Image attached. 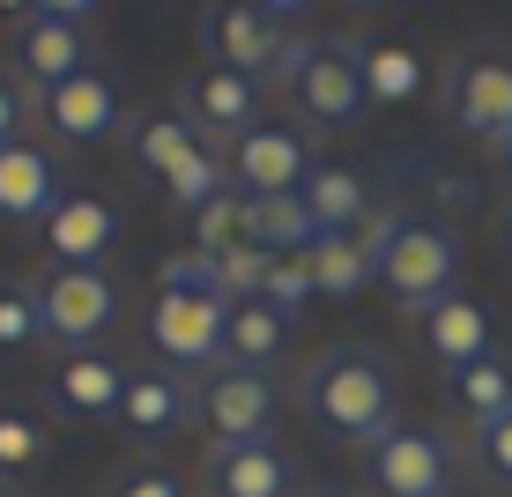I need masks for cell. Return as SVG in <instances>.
<instances>
[{"label":"cell","mask_w":512,"mask_h":497,"mask_svg":"<svg viewBox=\"0 0 512 497\" xmlns=\"http://www.w3.org/2000/svg\"><path fill=\"white\" fill-rule=\"evenodd\" d=\"M193 401H201V431L216 438V446H260V438L275 431V408H282V386L268 371H245V364H216L201 386H193Z\"/></svg>","instance_id":"10"},{"label":"cell","mask_w":512,"mask_h":497,"mask_svg":"<svg viewBox=\"0 0 512 497\" xmlns=\"http://www.w3.org/2000/svg\"><path fill=\"white\" fill-rule=\"evenodd\" d=\"M231 245H245V193H216V201L193 216V253L223 260Z\"/></svg>","instance_id":"29"},{"label":"cell","mask_w":512,"mask_h":497,"mask_svg":"<svg viewBox=\"0 0 512 497\" xmlns=\"http://www.w3.org/2000/svg\"><path fill=\"white\" fill-rule=\"evenodd\" d=\"M0 497H23V490H15V483H0Z\"/></svg>","instance_id":"38"},{"label":"cell","mask_w":512,"mask_h":497,"mask_svg":"<svg viewBox=\"0 0 512 497\" xmlns=\"http://www.w3.org/2000/svg\"><path fill=\"white\" fill-rule=\"evenodd\" d=\"M268 268H275V253H260V245H231V253L216 260V282H223V297H260Z\"/></svg>","instance_id":"31"},{"label":"cell","mask_w":512,"mask_h":497,"mask_svg":"<svg viewBox=\"0 0 512 497\" xmlns=\"http://www.w3.org/2000/svg\"><path fill=\"white\" fill-rule=\"evenodd\" d=\"M290 327L268 297H231V319H223V364H245V371H268L282 349H290Z\"/></svg>","instance_id":"22"},{"label":"cell","mask_w":512,"mask_h":497,"mask_svg":"<svg viewBox=\"0 0 512 497\" xmlns=\"http://www.w3.org/2000/svg\"><path fill=\"white\" fill-rule=\"evenodd\" d=\"M156 282H164V290H216L223 297V282H216V260L208 253H164V268H156Z\"/></svg>","instance_id":"33"},{"label":"cell","mask_w":512,"mask_h":497,"mask_svg":"<svg viewBox=\"0 0 512 497\" xmlns=\"http://www.w3.org/2000/svg\"><path fill=\"white\" fill-rule=\"evenodd\" d=\"M60 164H52V149H30V141H15V149H0V223L30 230L52 216V201H60Z\"/></svg>","instance_id":"19"},{"label":"cell","mask_w":512,"mask_h":497,"mask_svg":"<svg viewBox=\"0 0 512 497\" xmlns=\"http://www.w3.org/2000/svg\"><path fill=\"white\" fill-rule=\"evenodd\" d=\"M104 497H186V483L171 468H156V460H134V468L112 475V490H104Z\"/></svg>","instance_id":"32"},{"label":"cell","mask_w":512,"mask_h":497,"mask_svg":"<svg viewBox=\"0 0 512 497\" xmlns=\"http://www.w3.org/2000/svg\"><path fill=\"white\" fill-rule=\"evenodd\" d=\"M438 97H446V119L475 141H490V149H505L512 141V45H461L446 60V82H438Z\"/></svg>","instance_id":"7"},{"label":"cell","mask_w":512,"mask_h":497,"mask_svg":"<svg viewBox=\"0 0 512 497\" xmlns=\"http://www.w3.org/2000/svg\"><path fill=\"white\" fill-rule=\"evenodd\" d=\"M297 401H305V416L320 423L327 438H342V446H372V438H386L401 423V379H394V364H386V349H372V342H334L327 357L305 371Z\"/></svg>","instance_id":"1"},{"label":"cell","mask_w":512,"mask_h":497,"mask_svg":"<svg viewBox=\"0 0 512 497\" xmlns=\"http://www.w3.org/2000/svg\"><path fill=\"white\" fill-rule=\"evenodd\" d=\"M446 401L468 416V431H483V423L512 416V357H498V349H490V357L446 371Z\"/></svg>","instance_id":"25"},{"label":"cell","mask_w":512,"mask_h":497,"mask_svg":"<svg viewBox=\"0 0 512 497\" xmlns=\"http://www.w3.org/2000/svg\"><path fill=\"white\" fill-rule=\"evenodd\" d=\"M290 23L297 15L282 0H231V8H201V60L231 67L245 82H275L282 52H290Z\"/></svg>","instance_id":"6"},{"label":"cell","mask_w":512,"mask_h":497,"mask_svg":"<svg viewBox=\"0 0 512 497\" xmlns=\"http://www.w3.org/2000/svg\"><path fill=\"white\" fill-rule=\"evenodd\" d=\"M297 201L312 208L320 238H327V230H364V223L379 216V208H372V186H364V171H349V164H327V156H320V171H312V179L297 186Z\"/></svg>","instance_id":"24"},{"label":"cell","mask_w":512,"mask_h":497,"mask_svg":"<svg viewBox=\"0 0 512 497\" xmlns=\"http://www.w3.org/2000/svg\"><path fill=\"white\" fill-rule=\"evenodd\" d=\"M119 245V208L90 186H67L45 216V268H104Z\"/></svg>","instance_id":"13"},{"label":"cell","mask_w":512,"mask_h":497,"mask_svg":"<svg viewBox=\"0 0 512 497\" xmlns=\"http://www.w3.org/2000/svg\"><path fill=\"white\" fill-rule=\"evenodd\" d=\"M312 497H349V490H312Z\"/></svg>","instance_id":"39"},{"label":"cell","mask_w":512,"mask_h":497,"mask_svg":"<svg viewBox=\"0 0 512 497\" xmlns=\"http://www.w3.org/2000/svg\"><path fill=\"white\" fill-rule=\"evenodd\" d=\"M461 453L431 423H394L386 438L364 446V490L372 497H453Z\"/></svg>","instance_id":"8"},{"label":"cell","mask_w":512,"mask_h":497,"mask_svg":"<svg viewBox=\"0 0 512 497\" xmlns=\"http://www.w3.org/2000/svg\"><path fill=\"white\" fill-rule=\"evenodd\" d=\"M260 297H268V305H275L282 319H297V312H305L312 297H320V282H312V268H305V253L275 260V268H268V282H260Z\"/></svg>","instance_id":"30"},{"label":"cell","mask_w":512,"mask_h":497,"mask_svg":"<svg viewBox=\"0 0 512 497\" xmlns=\"http://www.w3.org/2000/svg\"><path fill=\"white\" fill-rule=\"evenodd\" d=\"M231 179L245 193H297L320 171V141H312V127H297V119H260L245 141H231Z\"/></svg>","instance_id":"12"},{"label":"cell","mask_w":512,"mask_h":497,"mask_svg":"<svg viewBox=\"0 0 512 497\" xmlns=\"http://www.w3.org/2000/svg\"><path fill=\"white\" fill-rule=\"evenodd\" d=\"M379 223H386V208L364 230H327V238L305 253L320 297H357V290H372V282H379Z\"/></svg>","instance_id":"20"},{"label":"cell","mask_w":512,"mask_h":497,"mask_svg":"<svg viewBox=\"0 0 512 497\" xmlns=\"http://www.w3.org/2000/svg\"><path fill=\"white\" fill-rule=\"evenodd\" d=\"M38 305H45V342L97 349V334H112V319H119V290L104 268H45Z\"/></svg>","instance_id":"11"},{"label":"cell","mask_w":512,"mask_h":497,"mask_svg":"<svg viewBox=\"0 0 512 497\" xmlns=\"http://www.w3.org/2000/svg\"><path fill=\"white\" fill-rule=\"evenodd\" d=\"M475 468H483L490 483H512V416H498V423L475 431Z\"/></svg>","instance_id":"34"},{"label":"cell","mask_w":512,"mask_h":497,"mask_svg":"<svg viewBox=\"0 0 512 497\" xmlns=\"http://www.w3.org/2000/svg\"><path fill=\"white\" fill-rule=\"evenodd\" d=\"M179 97H186V119H193L201 141H245L260 127V82H245L231 67H216V60L193 67Z\"/></svg>","instance_id":"15"},{"label":"cell","mask_w":512,"mask_h":497,"mask_svg":"<svg viewBox=\"0 0 512 497\" xmlns=\"http://www.w3.org/2000/svg\"><path fill=\"white\" fill-rule=\"evenodd\" d=\"M8 60L30 90H60V82L90 75L97 67V38H90V8L82 0H38V8H15L8 23Z\"/></svg>","instance_id":"5"},{"label":"cell","mask_w":512,"mask_h":497,"mask_svg":"<svg viewBox=\"0 0 512 497\" xmlns=\"http://www.w3.org/2000/svg\"><path fill=\"white\" fill-rule=\"evenodd\" d=\"M201 490L208 497H290L297 490V460L260 438V446H208L201 460Z\"/></svg>","instance_id":"18"},{"label":"cell","mask_w":512,"mask_h":497,"mask_svg":"<svg viewBox=\"0 0 512 497\" xmlns=\"http://www.w3.org/2000/svg\"><path fill=\"white\" fill-rule=\"evenodd\" d=\"M245 245L290 260V253H312V245H320V223H312V208L297 201V193H245Z\"/></svg>","instance_id":"23"},{"label":"cell","mask_w":512,"mask_h":497,"mask_svg":"<svg viewBox=\"0 0 512 497\" xmlns=\"http://www.w3.org/2000/svg\"><path fill=\"white\" fill-rule=\"evenodd\" d=\"M498 164H505V186H512V141H505V149H498Z\"/></svg>","instance_id":"37"},{"label":"cell","mask_w":512,"mask_h":497,"mask_svg":"<svg viewBox=\"0 0 512 497\" xmlns=\"http://www.w3.org/2000/svg\"><path fill=\"white\" fill-rule=\"evenodd\" d=\"M127 156L149 171V179L171 186V201H179L186 216H201L216 193H231V164L193 134L186 112H134L127 119Z\"/></svg>","instance_id":"3"},{"label":"cell","mask_w":512,"mask_h":497,"mask_svg":"<svg viewBox=\"0 0 512 497\" xmlns=\"http://www.w3.org/2000/svg\"><path fill=\"white\" fill-rule=\"evenodd\" d=\"M45 342V305L38 282H0V357H23Z\"/></svg>","instance_id":"27"},{"label":"cell","mask_w":512,"mask_h":497,"mask_svg":"<svg viewBox=\"0 0 512 497\" xmlns=\"http://www.w3.org/2000/svg\"><path fill=\"white\" fill-rule=\"evenodd\" d=\"M38 112H45V127L60 134V141H104V134H119V127L134 119V112H127V82H119L112 67H90V75L45 90Z\"/></svg>","instance_id":"14"},{"label":"cell","mask_w":512,"mask_h":497,"mask_svg":"<svg viewBox=\"0 0 512 497\" xmlns=\"http://www.w3.org/2000/svg\"><path fill=\"white\" fill-rule=\"evenodd\" d=\"M186 423H201V401H193V386L179 371L149 364V371H127V401H119V431H134L141 446H156V438H179Z\"/></svg>","instance_id":"17"},{"label":"cell","mask_w":512,"mask_h":497,"mask_svg":"<svg viewBox=\"0 0 512 497\" xmlns=\"http://www.w3.org/2000/svg\"><path fill=\"white\" fill-rule=\"evenodd\" d=\"M357 67H364V97L372 104H416L423 97V60L401 38H357Z\"/></svg>","instance_id":"26"},{"label":"cell","mask_w":512,"mask_h":497,"mask_svg":"<svg viewBox=\"0 0 512 497\" xmlns=\"http://www.w3.org/2000/svg\"><path fill=\"white\" fill-rule=\"evenodd\" d=\"M275 82L297 104V127H357L372 112L364 67H357V38H290Z\"/></svg>","instance_id":"4"},{"label":"cell","mask_w":512,"mask_h":497,"mask_svg":"<svg viewBox=\"0 0 512 497\" xmlns=\"http://www.w3.org/2000/svg\"><path fill=\"white\" fill-rule=\"evenodd\" d=\"M223 319H231V297H216V290H156L141 334L164 357V371H186V364L216 371L223 364Z\"/></svg>","instance_id":"9"},{"label":"cell","mask_w":512,"mask_h":497,"mask_svg":"<svg viewBox=\"0 0 512 497\" xmlns=\"http://www.w3.org/2000/svg\"><path fill=\"white\" fill-rule=\"evenodd\" d=\"M119 401H127V364L104 357V349H67L60 371H52V416L75 423H119Z\"/></svg>","instance_id":"16"},{"label":"cell","mask_w":512,"mask_h":497,"mask_svg":"<svg viewBox=\"0 0 512 497\" xmlns=\"http://www.w3.org/2000/svg\"><path fill=\"white\" fill-rule=\"evenodd\" d=\"M498 245H505V260H512V201H505V216H498Z\"/></svg>","instance_id":"36"},{"label":"cell","mask_w":512,"mask_h":497,"mask_svg":"<svg viewBox=\"0 0 512 497\" xmlns=\"http://www.w3.org/2000/svg\"><path fill=\"white\" fill-rule=\"evenodd\" d=\"M30 82L15 75V67H0V149H15V141H23V119H30Z\"/></svg>","instance_id":"35"},{"label":"cell","mask_w":512,"mask_h":497,"mask_svg":"<svg viewBox=\"0 0 512 497\" xmlns=\"http://www.w3.org/2000/svg\"><path fill=\"white\" fill-rule=\"evenodd\" d=\"M45 460V416L38 408H0V483H8V475H30Z\"/></svg>","instance_id":"28"},{"label":"cell","mask_w":512,"mask_h":497,"mask_svg":"<svg viewBox=\"0 0 512 497\" xmlns=\"http://www.w3.org/2000/svg\"><path fill=\"white\" fill-rule=\"evenodd\" d=\"M379 290L394 297V312H431L461 290V245L446 223L431 216H386L379 223Z\"/></svg>","instance_id":"2"},{"label":"cell","mask_w":512,"mask_h":497,"mask_svg":"<svg viewBox=\"0 0 512 497\" xmlns=\"http://www.w3.org/2000/svg\"><path fill=\"white\" fill-rule=\"evenodd\" d=\"M453 497H461V490H453Z\"/></svg>","instance_id":"40"},{"label":"cell","mask_w":512,"mask_h":497,"mask_svg":"<svg viewBox=\"0 0 512 497\" xmlns=\"http://www.w3.org/2000/svg\"><path fill=\"white\" fill-rule=\"evenodd\" d=\"M423 349H431L446 371L490 357V349H498V342H490V305H483V297H468V290H453L446 305L423 312Z\"/></svg>","instance_id":"21"}]
</instances>
